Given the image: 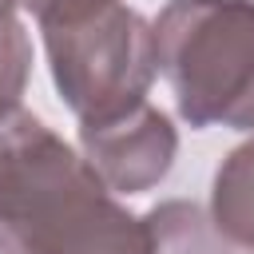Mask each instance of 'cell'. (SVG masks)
<instances>
[{"label":"cell","mask_w":254,"mask_h":254,"mask_svg":"<svg viewBox=\"0 0 254 254\" xmlns=\"http://www.w3.org/2000/svg\"><path fill=\"white\" fill-rule=\"evenodd\" d=\"M79 151L111 194H143L167 179L179 135L159 107L139 103L115 119L79 123Z\"/></svg>","instance_id":"277c9868"},{"label":"cell","mask_w":254,"mask_h":254,"mask_svg":"<svg viewBox=\"0 0 254 254\" xmlns=\"http://www.w3.org/2000/svg\"><path fill=\"white\" fill-rule=\"evenodd\" d=\"M155 52L190 127L254 131V0H167Z\"/></svg>","instance_id":"3957f363"},{"label":"cell","mask_w":254,"mask_h":254,"mask_svg":"<svg viewBox=\"0 0 254 254\" xmlns=\"http://www.w3.org/2000/svg\"><path fill=\"white\" fill-rule=\"evenodd\" d=\"M151 226V254H230V242L214 230L210 214L194 202L171 198L143 214Z\"/></svg>","instance_id":"8992f818"},{"label":"cell","mask_w":254,"mask_h":254,"mask_svg":"<svg viewBox=\"0 0 254 254\" xmlns=\"http://www.w3.org/2000/svg\"><path fill=\"white\" fill-rule=\"evenodd\" d=\"M32 71V44L16 16V0H0V127L20 115V95Z\"/></svg>","instance_id":"52a82bcc"},{"label":"cell","mask_w":254,"mask_h":254,"mask_svg":"<svg viewBox=\"0 0 254 254\" xmlns=\"http://www.w3.org/2000/svg\"><path fill=\"white\" fill-rule=\"evenodd\" d=\"M60 99L79 123L115 119L139 103L159 71L155 24L123 0H56L40 16Z\"/></svg>","instance_id":"7a4b0ae2"},{"label":"cell","mask_w":254,"mask_h":254,"mask_svg":"<svg viewBox=\"0 0 254 254\" xmlns=\"http://www.w3.org/2000/svg\"><path fill=\"white\" fill-rule=\"evenodd\" d=\"M56 0H16V8H24V12H32V16H40L44 8H52Z\"/></svg>","instance_id":"ba28073f"},{"label":"cell","mask_w":254,"mask_h":254,"mask_svg":"<svg viewBox=\"0 0 254 254\" xmlns=\"http://www.w3.org/2000/svg\"><path fill=\"white\" fill-rule=\"evenodd\" d=\"M0 254H151V226L44 119L20 111L0 127Z\"/></svg>","instance_id":"6da1fadb"},{"label":"cell","mask_w":254,"mask_h":254,"mask_svg":"<svg viewBox=\"0 0 254 254\" xmlns=\"http://www.w3.org/2000/svg\"><path fill=\"white\" fill-rule=\"evenodd\" d=\"M210 222L230 246L254 254V139L234 147L214 171Z\"/></svg>","instance_id":"5b68a950"}]
</instances>
